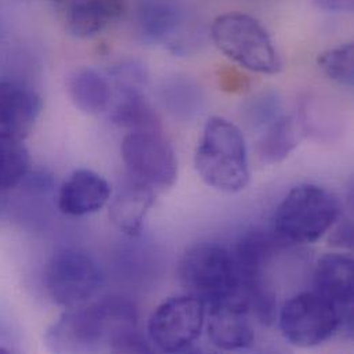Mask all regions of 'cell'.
I'll return each mask as SVG.
<instances>
[{
	"instance_id": "cell-1",
	"label": "cell",
	"mask_w": 354,
	"mask_h": 354,
	"mask_svg": "<svg viewBox=\"0 0 354 354\" xmlns=\"http://www.w3.org/2000/svg\"><path fill=\"white\" fill-rule=\"evenodd\" d=\"M138 330V309L127 298L106 297L68 309L47 331L46 344L57 353L113 351L127 334Z\"/></svg>"
},
{
	"instance_id": "cell-2",
	"label": "cell",
	"mask_w": 354,
	"mask_h": 354,
	"mask_svg": "<svg viewBox=\"0 0 354 354\" xmlns=\"http://www.w3.org/2000/svg\"><path fill=\"white\" fill-rule=\"evenodd\" d=\"M194 166L211 187L236 193L250 182L245 140L240 129L223 118H211L194 153Z\"/></svg>"
},
{
	"instance_id": "cell-3",
	"label": "cell",
	"mask_w": 354,
	"mask_h": 354,
	"mask_svg": "<svg viewBox=\"0 0 354 354\" xmlns=\"http://www.w3.org/2000/svg\"><path fill=\"white\" fill-rule=\"evenodd\" d=\"M341 212V203L331 192L317 185H299L279 204L272 232L283 245L310 244L333 229Z\"/></svg>"
},
{
	"instance_id": "cell-4",
	"label": "cell",
	"mask_w": 354,
	"mask_h": 354,
	"mask_svg": "<svg viewBox=\"0 0 354 354\" xmlns=\"http://www.w3.org/2000/svg\"><path fill=\"white\" fill-rule=\"evenodd\" d=\"M215 46L237 65L262 75H276L283 69L281 57L265 26L243 12L218 15L211 25Z\"/></svg>"
},
{
	"instance_id": "cell-5",
	"label": "cell",
	"mask_w": 354,
	"mask_h": 354,
	"mask_svg": "<svg viewBox=\"0 0 354 354\" xmlns=\"http://www.w3.org/2000/svg\"><path fill=\"white\" fill-rule=\"evenodd\" d=\"M281 245L273 232L251 230L241 236L233 255L239 292L250 310L268 326L276 320L277 302L266 280V270L276 250Z\"/></svg>"
},
{
	"instance_id": "cell-6",
	"label": "cell",
	"mask_w": 354,
	"mask_h": 354,
	"mask_svg": "<svg viewBox=\"0 0 354 354\" xmlns=\"http://www.w3.org/2000/svg\"><path fill=\"white\" fill-rule=\"evenodd\" d=\"M178 274L189 294L208 306L240 294L233 255L215 243L189 248L180 258Z\"/></svg>"
},
{
	"instance_id": "cell-7",
	"label": "cell",
	"mask_w": 354,
	"mask_h": 354,
	"mask_svg": "<svg viewBox=\"0 0 354 354\" xmlns=\"http://www.w3.org/2000/svg\"><path fill=\"white\" fill-rule=\"evenodd\" d=\"M104 283L98 263L87 252L65 248L55 252L44 269L48 297L65 309L86 305L97 295Z\"/></svg>"
},
{
	"instance_id": "cell-8",
	"label": "cell",
	"mask_w": 354,
	"mask_h": 354,
	"mask_svg": "<svg viewBox=\"0 0 354 354\" xmlns=\"http://www.w3.org/2000/svg\"><path fill=\"white\" fill-rule=\"evenodd\" d=\"M136 24L145 41L174 54H187L200 43V29L183 0H137Z\"/></svg>"
},
{
	"instance_id": "cell-9",
	"label": "cell",
	"mask_w": 354,
	"mask_h": 354,
	"mask_svg": "<svg viewBox=\"0 0 354 354\" xmlns=\"http://www.w3.org/2000/svg\"><path fill=\"white\" fill-rule=\"evenodd\" d=\"M122 158L131 180L155 192L166 190L177 180L176 152L162 130L129 131L122 142Z\"/></svg>"
},
{
	"instance_id": "cell-10",
	"label": "cell",
	"mask_w": 354,
	"mask_h": 354,
	"mask_svg": "<svg viewBox=\"0 0 354 354\" xmlns=\"http://www.w3.org/2000/svg\"><path fill=\"white\" fill-rule=\"evenodd\" d=\"M280 330L298 348H313L330 339L342 326L339 309L317 292H302L280 310Z\"/></svg>"
},
{
	"instance_id": "cell-11",
	"label": "cell",
	"mask_w": 354,
	"mask_h": 354,
	"mask_svg": "<svg viewBox=\"0 0 354 354\" xmlns=\"http://www.w3.org/2000/svg\"><path fill=\"white\" fill-rule=\"evenodd\" d=\"M205 305L187 294L159 305L148 323V335L156 349L165 353L187 351L204 327Z\"/></svg>"
},
{
	"instance_id": "cell-12",
	"label": "cell",
	"mask_w": 354,
	"mask_h": 354,
	"mask_svg": "<svg viewBox=\"0 0 354 354\" xmlns=\"http://www.w3.org/2000/svg\"><path fill=\"white\" fill-rule=\"evenodd\" d=\"M250 308L237 294L209 306L208 338L221 351H244L254 345L255 333Z\"/></svg>"
},
{
	"instance_id": "cell-13",
	"label": "cell",
	"mask_w": 354,
	"mask_h": 354,
	"mask_svg": "<svg viewBox=\"0 0 354 354\" xmlns=\"http://www.w3.org/2000/svg\"><path fill=\"white\" fill-rule=\"evenodd\" d=\"M41 109V97L32 86L15 79H0V136L26 138Z\"/></svg>"
},
{
	"instance_id": "cell-14",
	"label": "cell",
	"mask_w": 354,
	"mask_h": 354,
	"mask_svg": "<svg viewBox=\"0 0 354 354\" xmlns=\"http://www.w3.org/2000/svg\"><path fill=\"white\" fill-rule=\"evenodd\" d=\"M315 292L334 304L342 315V326L353 330L354 263L339 254L324 255L315 270Z\"/></svg>"
},
{
	"instance_id": "cell-15",
	"label": "cell",
	"mask_w": 354,
	"mask_h": 354,
	"mask_svg": "<svg viewBox=\"0 0 354 354\" xmlns=\"http://www.w3.org/2000/svg\"><path fill=\"white\" fill-rule=\"evenodd\" d=\"M111 185L95 171H73L58 192V208L65 215L84 216L100 211L111 198Z\"/></svg>"
},
{
	"instance_id": "cell-16",
	"label": "cell",
	"mask_w": 354,
	"mask_h": 354,
	"mask_svg": "<svg viewBox=\"0 0 354 354\" xmlns=\"http://www.w3.org/2000/svg\"><path fill=\"white\" fill-rule=\"evenodd\" d=\"M58 7L68 32L86 39L116 21L124 11L126 0H65Z\"/></svg>"
},
{
	"instance_id": "cell-17",
	"label": "cell",
	"mask_w": 354,
	"mask_h": 354,
	"mask_svg": "<svg viewBox=\"0 0 354 354\" xmlns=\"http://www.w3.org/2000/svg\"><path fill=\"white\" fill-rule=\"evenodd\" d=\"M156 201V192L142 183L131 180L122 187L109 207L111 222L124 234H141L145 218Z\"/></svg>"
},
{
	"instance_id": "cell-18",
	"label": "cell",
	"mask_w": 354,
	"mask_h": 354,
	"mask_svg": "<svg viewBox=\"0 0 354 354\" xmlns=\"http://www.w3.org/2000/svg\"><path fill=\"white\" fill-rule=\"evenodd\" d=\"M66 87L75 106L87 115L102 113L112 105L111 82L94 68H75L68 76Z\"/></svg>"
},
{
	"instance_id": "cell-19",
	"label": "cell",
	"mask_w": 354,
	"mask_h": 354,
	"mask_svg": "<svg viewBox=\"0 0 354 354\" xmlns=\"http://www.w3.org/2000/svg\"><path fill=\"white\" fill-rule=\"evenodd\" d=\"M111 111V120L129 131L162 130L160 118L141 88H118V97Z\"/></svg>"
},
{
	"instance_id": "cell-20",
	"label": "cell",
	"mask_w": 354,
	"mask_h": 354,
	"mask_svg": "<svg viewBox=\"0 0 354 354\" xmlns=\"http://www.w3.org/2000/svg\"><path fill=\"white\" fill-rule=\"evenodd\" d=\"M301 124L291 116H280L269 124L258 141V158L265 165H277L286 160L299 145Z\"/></svg>"
},
{
	"instance_id": "cell-21",
	"label": "cell",
	"mask_w": 354,
	"mask_h": 354,
	"mask_svg": "<svg viewBox=\"0 0 354 354\" xmlns=\"http://www.w3.org/2000/svg\"><path fill=\"white\" fill-rule=\"evenodd\" d=\"M29 169L30 158L22 140L0 136V192L21 183Z\"/></svg>"
},
{
	"instance_id": "cell-22",
	"label": "cell",
	"mask_w": 354,
	"mask_h": 354,
	"mask_svg": "<svg viewBox=\"0 0 354 354\" xmlns=\"http://www.w3.org/2000/svg\"><path fill=\"white\" fill-rule=\"evenodd\" d=\"M353 43L341 44L319 55L317 64L326 76L335 83L352 87L354 83Z\"/></svg>"
},
{
	"instance_id": "cell-23",
	"label": "cell",
	"mask_w": 354,
	"mask_h": 354,
	"mask_svg": "<svg viewBox=\"0 0 354 354\" xmlns=\"http://www.w3.org/2000/svg\"><path fill=\"white\" fill-rule=\"evenodd\" d=\"M281 101L274 91H265L251 98L244 109L243 116L247 124L255 130H263L281 115Z\"/></svg>"
},
{
	"instance_id": "cell-24",
	"label": "cell",
	"mask_w": 354,
	"mask_h": 354,
	"mask_svg": "<svg viewBox=\"0 0 354 354\" xmlns=\"http://www.w3.org/2000/svg\"><path fill=\"white\" fill-rule=\"evenodd\" d=\"M109 75L116 83L118 88L122 87H133V88H142L147 73L142 64L137 61H123L119 65L113 66L109 71Z\"/></svg>"
},
{
	"instance_id": "cell-25",
	"label": "cell",
	"mask_w": 354,
	"mask_h": 354,
	"mask_svg": "<svg viewBox=\"0 0 354 354\" xmlns=\"http://www.w3.org/2000/svg\"><path fill=\"white\" fill-rule=\"evenodd\" d=\"M218 82H219V87L223 91L233 93V94L243 93L250 86L248 77L234 68L221 69L218 72Z\"/></svg>"
},
{
	"instance_id": "cell-26",
	"label": "cell",
	"mask_w": 354,
	"mask_h": 354,
	"mask_svg": "<svg viewBox=\"0 0 354 354\" xmlns=\"http://www.w3.org/2000/svg\"><path fill=\"white\" fill-rule=\"evenodd\" d=\"M330 241L338 247H352L353 245V225L349 219H344L333 230Z\"/></svg>"
},
{
	"instance_id": "cell-27",
	"label": "cell",
	"mask_w": 354,
	"mask_h": 354,
	"mask_svg": "<svg viewBox=\"0 0 354 354\" xmlns=\"http://www.w3.org/2000/svg\"><path fill=\"white\" fill-rule=\"evenodd\" d=\"M319 8L335 12H351L353 10L354 0H313Z\"/></svg>"
},
{
	"instance_id": "cell-28",
	"label": "cell",
	"mask_w": 354,
	"mask_h": 354,
	"mask_svg": "<svg viewBox=\"0 0 354 354\" xmlns=\"http://www.w3.org/2000/svg\"><path fill=\"white\" fill-rule=\"evenodd\" d=\"M14 339H15V331L12 328L11 320L7 319L1 312H0V345L8 344V345H14Z\"/></svg>"
},
{
	"instance_id": "cell-29",
	"label": "cell",
	"mask_w": 354,
	"mask_h": 354,
	"mask_svg": "<svg viewBox=\"0 0 354 354\" xmlns=\"http://www.w3.org/2000/svg\"><path fill=\"white\" fill-rule=\"evenodd\" d=\"M12 352V349H10L8 346H4V345H0V354H8Z\"/></svg>"
}]
</instances>
